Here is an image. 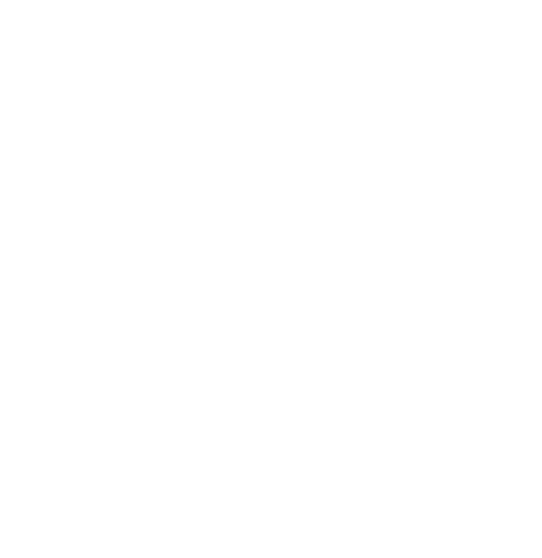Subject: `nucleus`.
Masks as SVG:
<instances>
[]
</instances>
